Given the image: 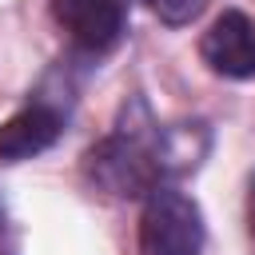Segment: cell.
Returning a JSON list of instances; mask_svg holds the SVG:
<instances>
[{
    "label": "cell",
    "instance_id": "6da1fadb",
    "mask_svg": "<svg viewBox=\"0 0 255 255\" xmlns=\"http://www.w3.org/2000/svg\"><path fill=\"white\" fill-rule=\"evenodd\" d=\"M159 139H143L139 131H116L108 139H100L96 147H88L84 155V175L116 199H135L147 195L151 187L163 183V155H159Z\"/></svg>",
    "mask_w": 255,
    "mask_h": 255
},
{
    "label": "cell",
    "instance_id": "7a4b0ae2",
    "mask_svg": "<svg viewBox=\"0 0 255 255\" xmlns=\"http://www.w3.org/2000/svg\"><path fill=\"white\" fill-rule=\"evenodd\" d=\"M139 251L143 255H199L203 251V215L191 195L159 183L143 195L139 215Z\"/></svg>",
    "mask_w": 255,
    "mask_h": 255
},
{
    "label": "cell",
    "instance_id": "3957f363",
    "mask_svg": "<svg viewBox=\"0 0 255 255\" xmlns=\"http://www.w3.org/2000/svg\"><path fill=\"white\" fill-rule=\"evenodd\" d=\"M199 56L207 60L215 76L251 80L255 76V20L239 8L219 12L199 40Z\"/></svg>",
    "mask_w": 255,
    "mask_h": 255
},
{
    "label": "cell",
    "instance_id": "277c9868",
    "mask_svg": "<svg viewBox=\"0 0 255 255\" xmlns=\"http://www.w3.org/2000/svg\"><path fill=\"white\" fill-rule=\"evenodd\" d=\"M52 16L80 48L108 52L124 36L128 0H52Z\"/></svg>",
    "mask_w": 255,
    "mask_h": 255
},
{
    "label": "cell",
    "instance_id": "5b68a950",
    "mask_svg": "<svg viewBox=\"0 0 255 255\" xmlns=\"http://www.w3.org/2000/svg\"><path fill=\"white\" fill-rule=\"evenodd\" d=\"M64 131V120L56 108L48 104H28L16 116H8L0 124V159L16 163V159H32L40 151H48Z\"/></svg>",
    "mask_w": 255,
    "mask_h": 255
},
{
    "label": "cell",
    "instance_id": "8992f818",
    "mask_svg": "<svg viewBox=\"0 0 255 255\" xmlns=\"http://www.w3.org/2000/svg\"><path fill=\"white\" fill-rule=\"evenodd\" d=\"M163 24H187L191 16H199L203 0H143Z\"/></svg>",
    "mask_w": 255,
    "mask_h": 255
},
{
    "label": "cell",
    "instance_id": "52a82bcc",
    "mask_svg": "<svg viewBox=\"0 0 255 255\" xmlns=\"http://www.w3.org/2000/svg\"><path fill=\"white\" fill-rule=\"evenodd\" d=\"M247 219H251V235H255V187H251V207H247Z\"/></svg>",
    "mask_w": 255,
    "mask_h": 255
}]
</instances>
